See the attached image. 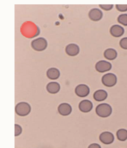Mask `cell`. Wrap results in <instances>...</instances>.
I'll return each mask as SVG.
<instances>
[{
  "label": "cell",
  "mask_w": 127,
  "mask_h": 148,
  "mask_svg": "<svg viewBox=\"0 0 127 148\" xmlns=\"http://www.w3.org/2000/svg\"><path fill=\"white\" fill-rule=\"evenodd\" d=\"M95 111L97 114L102 117H106L111 115L112 112V108L108 104L102 103L98 105L96 107Z\"/></svg>",
  "instance_id": "1"
},
{
  "label": "cell",
  "mask_w": 127,
  "mask_h": 148,
  "mask_svg": "<svg viewBox=\"0 0 127 148\" xmlns=\"http://www.w3.org/2000/svg\"><path fill=\"white\" fill-rule=\"evenodd\" d=\"M31 110V107L28 103L22 102L18 103L16 106L15 111L19 115L25 116L28 114Z\"/></svg>",
  "instance_id": "2"
},
{
  "label": "cell",
  "mask_w": 127,
  "mask_h": 148,
  "mask_svg": "<svg viewBox=\"0 0 127 148\" xmlns=\"http://www.w3.org/2000/svg\"><path fill=\"white\" fill-rule=\"evenodd\" d=\"M31 45L32 48L38 51H41L45 49L47 45V40L43 37H39L33 40Z\"/></svg>",
  "instance_id": "3"
},
{
  "label": "cell",
  "mask_w": 127,
  "mask_h": 148,
  "mask_svg": "<svg viewBox=\"0 0 127 148\" xmlns=\"http://www.w3.org/2000/svg\"><path fill=\"white\" fill-rule=\"evenodd\" d=\"M117 79L114 74L108 73L104 75L102 79V81L105 86L111 87L115 85L117 83Z\"/></svg>",
  "instance_id": "4"
},
{
  "label": "cell",
  "mask_w": 127,
  "mask_h": 148,
  "mask_svg": "<svg viewBox=\"0 0 127 148\" xmlns=\"http://www.w3.org/2000/svg\"><path fill=\"white\" fill-rule=\"evenodd\" d=\"M96 70L100 73L109 71L112 68L110 63L105 60H100L97 63L95 66Z\"/></svg>",
  "instance_id": "5"
},
{
  "label": "cell",
  "mask_w": 127,
  "mask_h": 148,
  "mask_svg": "<svg viewBox=\"0 0 127 148\" xmlns=\"http://www.w3.org/2000/svg\"><path fill=\"white\" fill-rule=\"evenodd\" d=\"M75 92L78 96L80 97H84L89 95L90 92V89L87 85L84 84H80L76 87Z\"/></svg>",
  "instance_id": "6"
},
{
  "label": "cell",
  "mask_w": 127,
  "mask_h": 148,
  "mask_svg": "<svg viewBox=\"0 0 127 148\" xmlns=\"http://www.w3.org/2000/svg\"><path fill=\"white\" fill-rule=\"evenodd\" d=\"M99 139L104 144L108 145L113 143L114 137L112 133L108 132H104L100 134Z\"/></svg>",
  "instance_id": "7"
},
{
  "label": "cell",
  "mask_w": 127,
  "mask_h": 148,
  "mask_svg": "<svg viewBox=\"0 0 127 148\" xmlns=\"http://www.w3.org/2000/svg\"><path fill=\"white\" fill-rule=\"evenodd\" d=\"M93 107L92 102L87 99L81 101L79 105L80 110L84 112H90L92 109Z\"/></svg>",
  "instance_id": "8"
},
{
  "label": "cell",
  "mask_w": 127,
  "mask_h": 148,
  "mask_svg": "<svg viewBox=\"0 0 127 148\" xmlns=\"http://www.w3.org/2000/svg\"><path fill=\"white\" fill-rule=\"evenodd\" d=\"M71 106L68 103H62L60 104L58 107V111L59 114L64 116L69 114L72 111Z\"/></svg>",
  "instance_id": "9"
},
{
  "label": "cell",
  "mask_w": 127,
  "mask_h": 148,
  "mask_svg": "<svg viewBox=\"0 0 127 148\" xmlns=\"http://www.w3.org/2000/svg\"><path fill=\"white\" fill-rule=\"evenodd\" d=\"M89 16V18L91 20L96 21H99L102 18L103 13L102 11L100 9L94 8L90 10Z\"/></svg>",
  "instance_id": "10"
},
{
  "label": "cell",
  "mask_w": 127,
  "mask_h": 148,
  "mask_svg": "<svg viewBox=\"0 0 127 148\" xmlns=\"http://www.w3.org/2000/svg\"><path fill=\"white\" fill-rule=\"evenodd\" d=\"M65 51L69 56H74L77 55L79 53L80 49L79 47L74 44H70L66 47Z\"/></svg>",
  "instance_id": "11"
},
{
  "label": "cell",
  "mask_w": 127,
  "mask_h": 148,
  "mask_svg": "<svg viewBox=\"0 0 127 148\" xmlns=\"http://www.w3.org/2000/svg\"><path fill=\"white\" fill-rule=\"evenodd\" d=\"M110 32L111 34L113 36L115 37H119L123 34L124 32V29L120 25H115L111 27Z\"/></svg>",
  "instance_id": "12"
},
{
  "label": "cell",
  "mask_w": 127,
  "mask_h": 148,
  "mask_svg": "<svg viewBox=\"0 0 127 148\" xmlns=\"http://www.w3.org/2000/svg\"><path fill=\"white\" fill-rule=\"evenodd\" d=\"M46 89L49 93L51 94H56L60 90V86L58 82H51L47 84Z\"/></svg>",
  "instance_id": "13"
},
{
  "label": "cell",
  "mask_w": 127,
  "mask_h": 148,
  "mask_svg": "<svg viewBox=\"0 0 127 148\" xmlns=\"http://www.w3.org/2000/svg\"><path fill=\"white\" fill-rule=\"evenodd\" d=\"M108 96L107 92L103 90H99L96 91L93 95V98L96 101H100L106 99Z\"/></svg>",
  "instance_id": "14"
},
{
  "label": "cell",
  "mask_w": 127,
  "mask_h": 148,
  "mask_svg": "<svg viewBox=\"0 0 127 148\" xmlns=\"http://www.w3.org/2000/svg\"><path fill=\"white\" fill-rule=\"evenodd\" d=\"M47 75L50 79L55 80L58 78L60 75L59 71L55 68L49 69L47 71Z\"/></svg>",
  "instance_id": "15"
},
{
  "label": "cell",
  "mask_w": 127,
  "mask_h": 148,
  "mask_svg": "<svg viewBox=\"0 0 127 148\" xmlns=\"http://www.w3.org/2000/svg\"><path fill=\"white\" fill-rule=\"evenodd\" d=\"M104 56L107 59L112 60L115 59L117 56L116 51L112 48H109L106 49L104 53Z\"/></svg>",
  "instance_id": "16"
},
{
  "label": "cell",
  "mask_w": 127,
  "mask_h": 148,
  "mask_svg": "<svg viewBox=\"0 0 127 148\" xmlns=\"http://www.w3.org/2000/svg\"><path fill=\"white\" fill-rule=\"evenodd\" d=\"M117 139L121 141H124L127 139V130L124 129H121L116 132Z\"/></svg>",
  "instance_id": "17"
},
{
  "label": "cell",
  "mask_w": 127,
  "mask_h": 148,
  "mask_svg": "<svg viewBox=\"0 0 127 148\" xmlns=\"http://www.w3.org/2000/svg\"><path fill=\"white\" fill-rule=\"evenodd\" d=\"M117 20L119 23L125 25H127V14H122L118 16Z\"/></svg>",
  "instance_id": "18"
},
{
  "label": "cell",
  "mask_w": 127,
  "mask_h": 148,
  "mask_svg": "<svg viewBox=\"0 0 127 148\" xmlns=\"http://www.w3.org/2000/svg\"><path fill=\"white\" fill-rule=\"evenodd\" d=\"M22 128L19 125L15 124V136H17L20 135L22 132Z\"/></svg>",
  "instance_id": "19"
},
{
  "label": "cell",
  "mask_w": 127,
  "mask_h": 148,
  "mask_svg": "<svg viewBox=\"0 0 127 148\" xmlns=\"http://www.w3.org/2000/svg\"><path fill=\"white\" fill-rule=\"evenodd\" d=\"M120 46L123 49H127V37L123 38L120 41Z\"/></svg>",
  "instance_id": "20"
},
{
  "label": "cell",
  "mask_w": 127,
  "mask_h": 148,
  "mask_svg": "<svg viewBox=\"0 0 127 148\" xmlns=\"http://www.w3.org/2000/svg\"><path fill=\"white\" fill-rule=\"evenodd\" d=\"M116 8L121 12H125L127 10V5H116Z\"/></svg>",
  "instance_id": "21"
},
{
  "label": "cell",
  "mask_w": 127,
  "mask_h": 148,
  "mask_svg": "<svg viewBox=\"0 0 127 148\" xmlns=\"http://www.w3.org/2000/svg\"><path fill=\"white\" fill-rule=\"evenodd\" d=\"M99 6L102 9L106 10H111L113 8V5H100Z\"/></svg>",
  "instance_id": "22"
},
{
  "label": "cell",
  "mask_w": 127,
  "mask_h": 148,
  "mask_svg": "<svg viewBox=\"0 0 127 148\" xmlns=\"http://www.w3.org/2000/svg\"><path fill=\"white\" fill-rule=\"evenodd\" d=\"M88 148H101L100 146L97 143H93L90 145Z\"/></svg>",
  "instance_id": "23"
}]
</instances>
